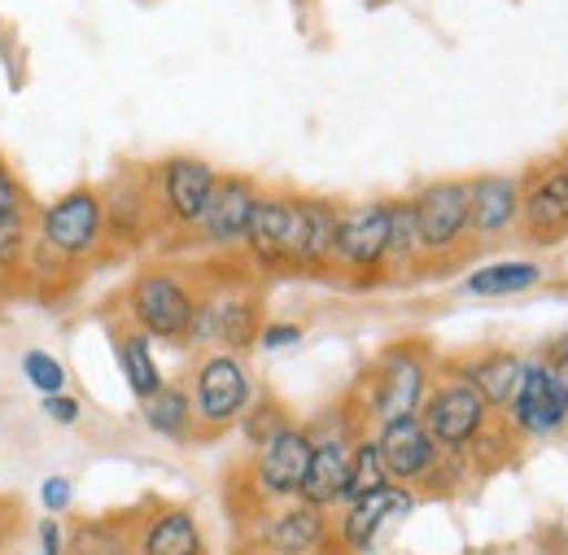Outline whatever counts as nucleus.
I'll list each match as a JSON object with an SVG mask.
<instances>
[{
    "instance_id": "nucleus-1",
    "label": "nucleus",
    "mask_w": 568,
    "mask_h": 555,
    "mask_svg": "<svg viewBox=\"0 0 568 555\" xmlns=\"http://www.w3.org/2000/svg\"><path fill=\"white\" fill-rule=\"evenodd\" d=\"M428 394V367L420 359V350L412 346H394L385 350L372 372L363 376V416L385 424V420H398V416H416L420 403Z\"/></svg>"
},
{
    "instance_id": "nucleus-2",
    "label": "nucleus",
    "mask_w": 568,
    "mask_h": 555,
    "mask_svg": "<svg viewBox=\"0 0 568 555\" xmlns=\"http://www.w3.org/2000/svg\"><path fill=\"white\" fill-rule=\"evenodd\" d=\"M36 236L62 254L67 263H88L101 241H105V223H101V193L97 189H71L58 202L36 214Z\"/></svg>"
},
{
    "instance_id": "nucleus-3",
    "label": "nucleus",
    "mask_w": 568,
    "mask_h": 555,
    "mask_svg": "<svg viewBox=\"0 0 568 555\" xmlns=\"http://www.w3.org/2000/svg\"><path fill=\"white\" fill-rule=\"evenodd\" d=\"M128 311L136 320L144 337H162V342H189L193 333V315H197V297L189 293V284L171 272H144L132 293H128Z\"/></svg>"
},
{
    "instance_id": "nucleus-4",
    "label": "nucleus",
    "mask_w": 568,
    "mask_h": 555,
    "mask_svg": "<svg viewBox=\"0 0 568 555\" xmlns=\"http://www.w3.org/2000/svg\"><path fill=\"white\" fill-rule=\"evenodd\" d=\"M416 416H420V424L433 433L437 446L464 451V446H473L477 433L490 424V407H486V398H481L464 376H455V381H442L437 390H428Z\"/></svg>"
},
{
    "instance_id": "nucleus-5",
    "label": "nucleus",
    "mask_w": 568,
    "mask_h": 555,
    "mask_svg": "<svg viewBox=\"0 0 568 555\" xmlns=\"http://www.w3.org/2000/svg\"><path fill=\"white\" fill-rule=\"evenodd\" d=\"M297 236H302V198L288 193H258L250 228H245V250L258 268L267 272H293L297 259Z\"/></svg>"
},
{
    "instance_id": "nucleus-6",
    "label": "nucleus",
    "mask_w": 568,
    "mask_h": 555,
    "mask_svg": "<svg viewBox=\"0 0 568 555\" xmlns=\"http://www.w3.org/2000/svg\"><path fill=\"white\" fill-rule=\"evenodd\" d=\"M534 245H556L568 236V162H538L520 180V219Z\"/></svg>"
},
{
    "instance_id": "nucleus-7",
    "label": "nucleus",
    "mask_w": 568,
    "mask_h": 555,
    "mask_svg": "<svg viewBox=\"0 0 568 555\" xmlns=\"http://www.w3.org/2000/svg\"><path fill=\"white\" fill-rule=\"evenodd\" d=\"M333 263L355 276H372L389 263V202H367L337 214Z\"/></svg>"
},
{
    "instance_id": "nucleus-8",
    "label": "nucleus",
    "mask_w": 568,
    "mask_h": 555,
    "mask_svg": "<svg viewBox=\"0 0 568 555\" xmlns=\"http://www.w3.org/2000/svg\"><path fill=\"white\" fill-rule=\"evenodd\" d=\"M214 167L202 158H189V153H175L166 162H158L153 171V193L162 202V214L175 223V228H197L206 202L214 193Z\"/></svg>"
},
{
    "instance_id": "nucleus-9",
    "label": "nucleus",
    "mask_w": 568,
    "mask_h": 555,
    "mask_svg": "<svg viewBox=\"0 0 568 555\" xmlns=\"http://www.w3.org/2000/svg\"><path fill=\"white\" fill-rule=\"evenodd\" d=\"M193 412L202 424H232V420L241 416L245 407H250V398H254V385H250V372H245V363L232 354V350H223V354H211L202 367H197V381H193Z\"/></svg>"
},
{
    "instance_id": "nucleus-10",
    "label": "nucleus",
    "mask_w": 568,
    "mask_h": 555,
    "mask_svg": "<svg viewBox=\"0 0 568 555\" xmlns=\"http://www.w3.org/2000/svg\"><path fill=\"white\" fill-rule=\"evenodd\" d=\"M416 228L425 254H450L468 236V184L464 180H433L416 198Z\"/></svg>"
},
{
    "instance_id": "nucleus-11",
    "label": "nucleus",
    "mask_w": 568,
    "mask_h": 555,
    "mask_svg": "<svg viewBox=\"0 0 568 555\" xmlns=\"http://www.w3.org/2000/svg\"><path fill=\"white\" fill-rule=\"evenodd\" d=\"M511 428L525 437H547L568 420V390L560 385V376L551 372V363H525L520 385L507 403Z\"/></svg>"
},
{
    "instance_id": "nucleus-12",
    "label": "nucleus",
    "mask_w": 568,
    "mask_h": 555,
    "mask_svg": "<svg viewBox=\"0 0 568 555\" xmlns=\"http://www.w3.org/2000/svg\"><path fill=\"white\" fill-rule=\"evenodd\" d=\"M376 451H381V464H385L389 482H398V486L433 482V473L442 464V446L433 442V433L420 424V416L385 420L381 433H376Z\"/></svg>"
},
{
    "instance_id": "nucleus-13",
    "label": "nucleus",
    "mask_w": 568,
    "mask_h": 555,
    "mask_svg": "<svg viewBox=\"0 0 568 555\" xmlns=\"http://www.w3.org/2000/svg\"><path fill=\"white\" fill-rule=\"evenodd\" d=\"M254 202H258V189H254L245 175H219L211 202H206V214H202V223H197V232H202L211 245H219V250L245 245V228H250Z\"/></svg>"
},
{
    "instance_id": "nucleus-14",
    "label": "nucleus",
    "mask_w": 568,
    "mask_h": 555,
    "mask_svg": "<svg viewBox=\"0 0 568 555\" xmlns=\"http://www.w3.org/2000/svg\"><path fill=\"white\" fill-rule=\"evenodd\" d=\"M306 464H311V433L306 428H281L276 437L263 442L258 451V464H254V477H258V490L267 498H288L302 490V477H306Z\"/></svg>"
},
{
    "instance_id": "nucleus-15",
    "label": "nucleus",
    "mask_w": 568,
    "mask_h": 555,
    "mask_svg": "<svg viewBox=\"0 0 568 555\" xmlns=\"http://www.w3.org/2000/svg\"><path fill=\"white\" fill-rule=\"evenodd\" d=\"M351 512H346V521H342V538H346V547H355V552H372L376 543H381V534L394 525V521H403L407 512H412V490L398 486V482H389V486L372 490V494H363L355 503H346Z\"/></svg>"
},
{
    "instance_id": "nucleus-16",
    "label": "nucleus",
    "mask_w": 568,
    "mask_h": 555,
    "mask_svg": "<svg viewBox=\"0 0 568 555\" xmlns=\"http://www.w3.org/2000/svg\"><path fill=\"white\" fill-rule=\"evenodd\" d=\"M101 193V223H105V236L119 241V245H136L149 223H153V198H149V184L136 175H119L114 184L97 189Z\"/></svg>"
},
{
    "instance_id": "nucleus-17",
    "label": "nucleus",
    "mask_w": 568,
    "mask_h": 555,
    "mask_svg": "<svg viewBox=\"0 0 568 555\" xmlns=\"http://www.w3.org/2000/svg\"><path fill=\"white\" fill-rule=\"evenodd\" d=\"M31 250V202L13 167L0 158V280L18 276Z\"/></svg>"
},
{
    "instance_id": "nucleus-18",
    "label": "nucleus",
    "mask_w": 568,
    "mask_h": 555,
    "mask_svg": "<svg viewBox=\"0 0 568 555\" xmlns=\"http://www.w3.org/2000/svg\"><path fill=\"white\" fill-rule=\"evenodd\" d=\"M520 219V180L511 175H481L468 184V232L490 241L511 232Z\"/></svg>"
},
{
    "instance_id": "nucleus-19",
    "label": "nucleus",
    "mask_w": 568,
    "mask_h": 555,
    "mask_svg": "<svg viewBox=\"0 0 568 555\" xmlns=\"http://www.w3.org/2000/svg\"><path fill=\"white\" fill-rule=\"evenodd\" d=\"M351 451H355V442H346L342 433L311 437V464H306V477H302L297 498L311 503V507H333V503H342L346 473H351Z\"/></svg>"
},
{
    "instance_id": "nucleus-20",
    "label": "nucleus",
    "mask_w": 568,
    "mask_h": 555,
    "mask_svg": "<svg viewBox=\"0 0 568 555\" xmlns=\"http://www.w3.org/2000/svg\"><path fill=\"white\" fill-rule=\"evenodd\" d=\"M337 214L342 210L324 198H302V236L293 272H324L333 268V241H337Z\"/></svg>"
},
{
    "instance_id": "nucleus-21",
    "label": "nucleus",
    "mask_w": 568,
    "mask_h": 555,
    "mask_svg": "<svg viewBox=\"0 0 568 555\" xmlns=\"http://www.w3.org/2000/svg\"><path fill=\"white\" fill-rule=\"evenodd\" d=\"M520 372H525V359L520 354H507V350H495V354H481L477 363L464 367V381L486 398V407L498 412L511 403L516 385H520Z\"/></svg>"
},
{
    "instance_id": "nucleus-22",
    "label": "nucleus",
    "mask_w": 568,
    "mask_h": 555,
    "mask_svg": "<svg viewBox=\"0 0 568 555\" xmlns=\"http://www.w3.org/2000/svg\"><path fill=\"white\" fill-rule=\"evenodd\" d=\"M324 507H311V503H302V507H293V512H284L281 521H272V534H267V543L276 547V552H297V555H311L320 543H324Z\"/></svg>"
},
{
    "instance_id": "nucleus-23",
    "label": "nucleus",
    "mask_w": 568,
    "mask_h": 555,
    "mask_svg": "<svg viewBox=\"0 0 568 555\" xmlns=\"http://www.w3.org/2000/svg\"><path fill=\"white\" fill-rule=\"evenodd\" d=\"M542 280L538 263H525V259H507V263H490V268H477L468 276V293L473 297H511V293H525Z\"/></svg>"
},
{
    "instance_id": "nucleus-24",
    "label": "nucleus",
    "mask_w": 568,
    "mask_h": 555,
    "mask_svg": "<svg viewBox=\"0 0 568 555\" xmlns=\"http://www.w3.org/2000/svg\"><path fill=\"white\" fill-rule=\"evenodd\" d=\"M144 555H202V534L189 512H162L144 529Z\"/></svg>"
},
{
    "instance_id": "nucleus-25",
    "label": "nucleus",
    "mask_w": 568,
    "mask_h": 555,
    "mask_svg": "<svg viewBox=\"0 0 568 555\" xmlns=\"http://www.w3.org/2000/svg\"><path fill=\"white\" fill-rule=\"evenodd\" d=\"M119 367H123V381H128V390L136 398H149V394H158L166 385L162 372H158V359L149 350V337H144L141 329L119 337Z\"/></svg>"
},
{
    "instance_id": "nucleus-26",
    "label": "nucleus",
    "mask_w": 568,
    "mask_h": 555,
    "mask_svg": "<svg viewBox=\"0 0 568 555\" xmlns=\"http://www.w3.org/2000/svg\"><path fill=\"white\" fill-rule=\"evenodd\" d=\"M141 412L144 424L162 437H189V428H193V398L175 385H162L158 394L141 398Z\"/></svg>"
},
{
    "instance_id": "nucleus-27",
    "label": "nucleus",
    "mask_w": 568,
    "mask_h": 555,
    "mask_svg": "<svg viewBox=\"0 0 568 555\" xmlns=\"http://www.w3.org/2000/svg\"><path fill=\"white\" fill-rule=\"evenodd\" d=\"M389 486V473L381 464V451H376V437H363L351 451V473H346V490H342V503H355L372 490Z\"/></svg>"
},
{
    "instance_id": "nucleus-28",
    "label": "nucleus",
    "mask_w": 568,
    "mask_h": 555,
    "mask_svg": "<svg viewBox=\"0 0 568 555\" xmlns=\"http://www.w3.org/2000/svg\"><path fill=\"white\" fill-rule=\"evenodd\" d=\"M420 228L412 202H389V263H412L420 259Z\"/></svg>"
},
{
    "instance_id": "nucleus-29",
    "label": "nucleus",
    "mask_w": 568,
    "mask_h": 555,
    "mask_svg": "<svg viewBox=\"0 0 568 555\" xmlns=\"http://www.w3.org/2000/svg\"><path fill=\"white\" fill-rule=\"evenodd\" d=\"M22 376H27L31 390H40V394H62V390H67V367H62L53 354H44V350H27V354H22Z\"/></svg>"
},
{
    "instance_id": "nucleus-30",
    "label": "nucleus",
    "mask_w": 568,
    "mask_h": 555,
    "mask_svg": "<svg viewBox=\"0 0 568 555\" xmlns=\"http://www.w3.org/2000/svg\"><path fill=\"white\" fill-rule=\"evenodd\" d=\"M258 342H263V350H288L302 342V329L297 324H267V329H258Z\"/></svg>"
},
{
    "instance_id": "nucleus-31",
    "label": "nucleus",
    "mask_w": 568,
    "mask_h": 555,
    "mask_svg": "<svg viewBox=\"0 0 568 555\" xmlns=\"http://www.w3.org/2000/svg\"><path fill=\"white\" fill-rule=\"evenodd\" d=\"M40 503H44L53 516L67 512V507H71V482H67V477H49V482L40 486Z\"/></svg>"
},
{
    "instance_id": "nucleus-32",
    "label": "nucleus",
    "mask_w": 568,
    "mask_h": 555,
    "mask_svg": "<svg viewBox=\"0 0 568 555\" xmlns=\"http://www.w3.org/2000/svg\"><path fill=\"white\" fill-rule=\"evenodd\" d=\"M44 416L53 424H79V403L71 394H44Z\"/></svg>"
},
{
    "instance_id": "nucleus-33",
    "label": "nucleus",
    "mask_w": 568,
    "mask_h": 555,
    "mask_svg": "<svg viewBox=\"0 0 568 555\" xmlns=\"http://www.w3.org/2000/svg\"><path fill=\"white\" fill-rule=\"evenodd\" d=\"M40 552L62 555V525H58V521H44V525H40Z\"/></svg>"
},
{
    "instance_id": "nucleus-34",
    "label": "nucleus",
    "mask_w": 568,
    "mask_h": 555,
    "mask_svg": "<svg viewBox=\"0 0 568 555\" xmlns=\"http://www.w3.org/2000/svg\"><path fill=\"white\" fill-rule=\"evenodd\" d=\"M551 372H556V376H560V385H565V390H568V346L560 350V359H556V363H551Z\"/></svg>"
},
{
    "instance_id": "nucleus-35",
    "label": "nucleus",
    "mask_w": 568,
    "mask_h": 555,
    "mask_svg": "<svg viewBox=\"0 0 568 555\" xmlns=\"http://www.w3.org/2000/svg\"><path fill=\"white\" fill-rule=\"evenodd\" d=\"M281 555H297V552H281Z\"/></svg>"
}]
</instances>
